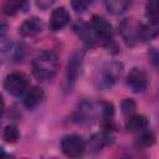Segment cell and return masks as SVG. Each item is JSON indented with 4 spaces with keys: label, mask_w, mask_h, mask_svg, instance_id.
I'll use <instances>...</instances> for the list:
<instances>
[{
    "label": "cell",
    "mask_w": 159,
    "mask_h": 159,
    "mask_svg": "<svg viewBox=\"0 0 159 159\" xmlns=\"http://www.w3.org/2000/svg\"><path fill=\"white\" fill-rule=\"evenodd\" d=\"M75 30L77 31L78 36L82 37V40L88 45V46H92L94 45L96 42V37H94V31H91V27H88V25L81 22V24H77L75 26Z\"/></svg>",
    "instance_id": "2e32d148"
},
{
    "label": "cell",
    "mask_w": 159,
    "mask_h": 159,
    "mask_svg": "<svg viewBox=\"0 0 159 159\" xmlns=\"http://www.w3.org/2000/svg\"><path fill=\"white\" fill-rule=\"evenodd\" d=\"M2 137H4L5 142H7V143H16L19 140V138H20V133H19L17 127H15L12 124L6 125L5 129H4Z\"/></svg>",
    "instance_id": "d6986e66"
},
{
    "label": "cell",
    "mask_w": 159,
    "mask_h": 159,
    "mask_svg": "<svg viewBox=\"0 0 159 159\" xmlns=\"http://www.w3.org/2000/svg\"><path fill=\"white\" fill-rule=\"evenodd\" d=\"M120 108H122V112H123L124 116H129V117H130V116L134 113V111H135V103H134L133 99L125 98V99L122 101Z\"/></svg>",
    "instance_id": "44dd1931"
},
{
    "label": "cell",
    "mask_w": 159,
    "mask_h": 159,
    "mask_svg": "<svg viewBox=\"0 0 159 159\" xmlns=\"http://www.w3.org/2000/svg\"><path fill=\"white\" fill-rule=\"evenodd\" d=\"M150 58H152V62H153L155 66L159 67V52L155 51L154 48H153V51L150 52Z\"/></svg>",
    "instance_id": "cb8c5ba5"
},
{
    "label": "cell",
    "mask_w": 159,
    "mask_h": 159,
    "mask_svg": "<svg viewBox=\"0 0 159 159\" xmlns=\"http://www.w3.org/2000/svg\"><path fill=\"white\" fill-rule=\"evenodd\" d=\"M154 142H155V137L152 132H143L138 139V143L143 147H150L154 144Z\"/></svg>",
    "instance_id": "7402d4cb"
},
{
    "label": "cell",
    "mask_w": 159,
    "mask_h": 159,
    "mask_svg": "<svg viewBox=\"0 0 159 159\" xmlns=\"http://www.w3.org/2000/svg\"><path fill=\"white\" fill-rule=\"evenodd\" d=\"M104 1L108 11L113 15L123 14L129 5V0H104Z\"/></svg>",
    "instance_id": "ac0fdd59"
},
{
    "label": "cell",
    "mask_w": 159,
    "mask_h": 159,
    "mask_svg": "<svg viewBox=\"0 0 159 159\" xmlns=\"http://www.w3.org/2000/svg\"><path fill=\"white\" fill-rule=\"evenodd\" d=\"M122 34L128 43H132L133 41H137L138 36L143 34V30H139V27H135L129 20H125L122 24Z\"/></svg>",
    "instance_id": "5bb4252c"
},
{
    "label": "cell",
    "mask_w": 159,
    "mask_h": 159,
    "mask_svg": "<svg viewBox=\"0 0 159 159\" xmlns=\"http://www.w3.org/2000/svg\"><path fill=\"white\" fill-rule=\"evenodd\" d=\"M113 114V108L108 103L94 101H83L76 112V119L80 123H88L97 118H109Z\"/></svg>",
    "instance_id": "7a4b0ae2"
},
{
    "label": "cell",
    "mask_w": 159,
    "mask_h": 159,
    "mask_svg": "<svg viewBox=\"0 0 159 159\" xmlns=\"http://www.w3.org/2000/svg\"><path fill=\"white\" fill-rule=\"evenodd\" d=\"M27 7V0H6L4 4V12L9 16L17 14Z\"/></svg>",
    "instance_id": "e0dca14e"
},
{
    "label": "cell",
    "mask_w": 159,
    "mask_h": 159,
    "mask_svg": "<svg viewBox=\"0 0 159 159\" xmlns=\"http://www.w3.org/2000/svg\"><path fill=\"white\" fill-rule=\"evenodd\" d=\"M122 71H123V66L119 62H111L104 65L98 72V76L96 78L97 87L101 89L111 88L120 77Z\"/></svg>",
    "instance_id": "3957f363"
},
{
    "label": "cell",
    "mask_w": 159,
    "mask_h": 159,
    "mask_svg": "<svg viewBox=\"0 0 159 159\" xmlns=\"http://www.w3.org/2000/svg\"><path fill=\"white\" fill-rule=\"evenodd\" d=\"M92 2H93V0H71L72 9L78 14L86 11L92 5Z\"/></svg>",
    "instance_id": "ffe728a7"
},
{
    "label": "cell",
    "mask_w": 159,
    "mask_h": 159,
    "mask_svg": "<svg viewBox=\"0 0 159 159\" xmlns=\"http://www.w3.org/2000/svg\"><path fill=\"white\" fill-rule=\"evenodd\" d=\"M55 1H56V0H36V5H37L41 10H46V9H48L50 6H52Z\"/></svg>",
    "instance_id": "603a6c76"
},
{
    "label": "cell",
    "mask_w": 159,
    "mask_h": 159,
    "mask_svg": "<svg viewBox=\"0 0 159 159\" xmlns=\"http://www.w3.org/2000/svg\"><path fill=\"white\" fill-rule=\"evenodd\" d=\"M58 68V57L51 50L40 52L32 61V73L39 81L52 80Z\"/></svg>",
    "instance_id": "6da1fadb"
},
{
    "label": "cell",
    "mask_w": 159,
    "mask_h": 159,
    "mask_svg": "<svg viewBox=\"0 0 159 159\" xmlns=\"http://www.w3.org/2000/svg\"><path fill=\"white\" fill-rule=\"evenodd\" d=\"M81 65H82V55L80 52H75L67 65V71H66V77H67V83L68 86H72L80 73L81 70Z\"/></svg>",
    "instance_id": "30bf717a"
},
{
    "label": "cell",
    "mask_w": 159,
    "mask_h": 159,
    "mask_svg": "<svg viewBox=\"0 0 159 159\" xmlns=\"http://www.w3.org/2000/svg\"><path fill=\"white\" fill-rule=\"evenodd\" d=\"M41 30H42V21L39 17L32 16L21 24V26L19 27V34L22 37H32L39 32H41Z\"/></svg>",
    "instance_id": "9c48e42d"
},
{
    "label": "cell",
    "mask_w": 159,
    "mask_h": 159,
    "mask_svg": "<svg viewBox=\"0 0 159 159\" xmlns=\"http://www.w3.org/2000/svg\"><path fill=\"white\" fill-rule=\"evenodd\" d=\"M4 88L9 94L14 97H20V96H24L29 89V82L22 73L12 72L6 76L4 81Z\"/></svg>",
    "instance_id": "277c9868"
},
{
    "label": "cell",
    "mask_w": 159,
    "mask_h": 159,
    "mask_svg": "<svg viewBox=\"0 0 159 159\" xmlns=\"http://www.w3.org/2000/svg\"><path fill=\"white\" fill-rule=\"evenodd\" d=\"M149 81L147 77V73L140 68H132L127 76V86L134 92V93H142L148 88Z\"/></svg>",
    "instance_id": "8992f818"
},
{
    "label": "cell",
    "mask_w": 159,
    "mask_h": 159,
    "mask_svg": "<svg viewBox=\"0 0 159 159\" xmlns=\"http://www.w3.org/2000/svg\"><path fill=\"white\" fill-rule=\"evenodd\" d=\"M5 32H6V24L2 22V24H1V39L5 36Z\"/></svg>",
    "instance_id": "d4e9b609"
},
{
    "label": "cell",
    "mask_w": 159,
    "mask_h": 159,
    "mask_svg": "<svg viewBox=\"0 0 159 159\" xmlns=\"http://www.w3.org/2000/svg\"><path fill=\"white\" fill-rule=\"evenodd\" d=\"M61 149L65 155L76 158L83 154L86 149V142L77 134H70L63 137V139L61 140Z\"/></svg>",
    "instance_id": "5b68a950"
},
{
    "label": "cell",
    "mask_w": 159,
    "mask_h": 159,
    "mask_svg": "<svg viewBox=\"0 0 159 159\" xmlns=\"http://www.w3.org/2000/svg\"><path fill=\"white\" fill-rule=\"evenodd\" d=\"M145 17L152 25H159V0H148L145 4Z\"/></svg>",
    "instance_id": "9a60e30c"
},
{
    "label": "cell",
    "mask_w": 159,
    "mask_h": 159,
    "mask_svg": "<svg viewBox=\"0 0 159 159\" xmlns=\"http://www.w3.org/2000/svg\"><path fill=\"white\" fill-rule=\"evenodd\" d=\"M68 20H70L68 11H67L63 6L55 9V10L52 11V14H51L50 22H48L50 30L53 31V32L62 30V29L68 24Z\"/></svg>",
    "instance_id": "ba28073f"
},
{
    "label": "cell",
    "mask_w": 159,
    "mask_h": 159,
    "mask_svg": "<svg viewBox=\"0 0 159 159\" xmlns=\"http://www.w3.org/2000/svg\"><path fill=\"white\" fill-rule=\"evenodd\" d=\"M42 98H43L42 89L39 88V87H31L24 94V99L22 101H24V104H25L26 108L32 109V108H35L41 102Z\"/></svg>",
    "instance_id": "8fae6325"
},
{
    "label": "cell",
    "mask_w": 159,
    "mask_h": 159,
    "mask_svg": "<svg viewBox=\"0 0 159 159\" xmlns=\"http://www.w3.org/2000/svg\"><path fill=\"white\" fill-rule=\"evenodd\" d=\"M111 134L104 132V133H97V134H93L92 138L89 139V143H88V147L92 152H98L101 150L106 144L111 143Z\"/></svg>",
    "instance_id": "4fadbf2b"
},
{
    "label": "cell",
    "mask_w": 159,
    "mask_h": 159,
    "mask_svg": "<svg viewBox=\"0 0 159 159\" xmlns=\"http://www.w3.org/2000/svg\"><path fill=\"white\" fill-rule=\"evenodd\" d=\"M148 127V119L142 114L130 116L128 120L125 122V129L127 132L135 133V132H143Z\"/></svg>",
    "instance_id": "7c38bea8"
},
{
    "label": "cell",
    "mask_w": 159,
    "mask_h": 159,
    "mask_svg": "<svg viewBox=\"0 0 159 159\" xmlns=\"http://www.w3.org/2000/svg\"><path fill=\"white\" fill-rule=\"evenodd\" d=\"M92 29L96 34L97 37L102 39L106 42H109L113 35V29L112 25L102 16L99 15H93L92 16Z\"/></svg>",
    "instance_id": "52a82bcc"
}]
</instances>
